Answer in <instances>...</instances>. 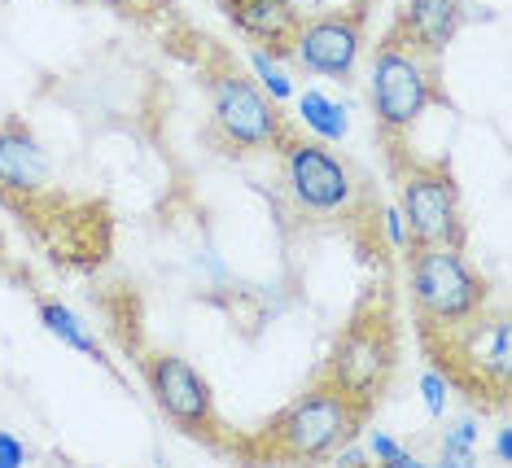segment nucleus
I'll list each match as a JSON object with an SVG mask.
<instances>
[{"mask_svg": "<svg viewBox=\"0 0 512 468\" xmlns=\"http://www.w3.org/2000/svg\"><path fill=\"white\" fill-rule=\"evenodd\" d=\"M368 407L372 399L351 394L346 385L324 377L316 390H307L302 399L289 403L259 438L241 442V455H250V460H285V464L324 460L333 447H342L364 425Z\"/></svg>", "mask_w": 512, "mask_h": 468, "instance_id": "f257e3e1", "label": "nucleus"}, {"mask_svg": "<svg viewBox=\"0 0 512 468\" xmlns=\"http://www.w3.org/2000/svg\"><path fill=\"white\" fill-rule=\"evenodd\" d=\"M386 167L399 184V206L416 245H456L464 250V215L460 184L447 158H421L403 132H381Z\"/></svg>", "mask_w": 512, "mask_h": 468, "instance_id": "f03ea898", "label": "nucleus"}, {"mask_svg": "<svg viewBox=\"0 0 512 468\" xmlns=\"http://www.w3.org/2000/svg\"><path fill=\"white\" fill-rule=\"evenodd\" d=\"M438 62L442 57L425 53L403 18L386 31L372 57V110H377L381 132L407 136L429 105H447V92L438 84Z\"/></svg>", "mask_w": 512, "mask_h": 468, "instance_id": "7ed1b4c3", "label": "nucleus"}, {"mask_svg": "<svg viewBox=\"0 0 512 468\" xmlns=\"http://www.w3.org/2000/svg\"><path fill=\"white\" fill-rule=\"evenodd\" d=\"M141 372L149 381V394H154L158 412L167 416L171 425L184 429V434L197 438V442H206V447H215V451L241 455V442H232L224 434V420L215 412L211 385L197 377L180 355H171V350H149L141 359Z\"/></svg>", "mask_w": 512, "mask_h": 468, "instance_id": "20e7f679", "label": "nucleus"}, {"mask_svg": "<svg viewBox=\"0 0 512 468\" xmlns=\"http://www.w3.org/2000/svg\"><path fill=\"white\" fill-rule=\"evenodd\" d=\"M491 289L464 263L456 245H416L412 254V302L416 324H456L486 307Z\"/></svg>", "mask_w": 512, "mask_h": 468, "instance_id": "39448f33", "label": "nucleus"}, {"mask_svg": "<svg viewBox=\"0 0 512 468\" xmlns=\"http://www.w3.org/2000/svg\"><path fill=\"white\" fill-rule=\"evenodd\" d=\"M390 368H394V320H390V311H381V315L359 311L355 324L342 333V342H337L324 377L346 385L351 394L377 399V390H381V381H386Z\"/></svg>", "mask_w": 512, "mask_h": 468, "instance_id": "423d86ee", "label": "nucleus"}, {"mask_svg": "<svg viewBox=\"0 0 512 468\" xmlns=\"http://www.w3.org/2000/svg\"><path fill=\"white\" fill-rule=\"evenodd\" d=\"M211 97H215V123L232 145H241L254 154V149H267V145H276V140H285L281 110H276L241 70L215 75Z\"/></svg>", "mask_w": 512, "mask_h": 468, "instance_id": "0eeeda50", "label": "nucleus"}, {"mask_svg": "<svg viewBox=\"0 0 512 468\" xmlns=\"http://www.w3.org/2000/svg\"><path fill=\"white\" fill-rule=\"evenodd\" d=\"M285 180L311 215H333L351 202V171L316 140H285Z\"/></svg>", "mask_w": 512, "mask_h": 468, "instance_id": "6e6552de", "label": "nucleus"}, {"mask_svg": "<svg viewBox=\"0 0 512 468\" xmlns=\"http://www.w3.org/2000/svg\"><path fill=\"white\" fill-rule=\"evenodd\" d=\"M294 57L316 75L346 79L359 57V18H320L298 31Z\"/></svg>", "mask_w": 512, "mask_h": 468, "instance_id": "1a4fd4ad", "label": "nucleus"}, {"mask_svg": "<svg viewBox=\"0 0 512 468\" xmlns=\"http://www.w3.org/2000/svg\"><path fill=\"white\" fill-rule=\"evenodd\" d=\"M0 184L14 193H40L49 184V158L22 123L0 127Z\"/></svg>", "mask_w": 512, "mask_h": 468, "instance_id": "9d476101", "label": "nucleus"}, {"mask_svg": "<svg viewBox=\"0 0 512 468\" xmlns=\"http://www.w3.org/2000/svg\"><path fill=\"white\" fill-rule=\"evenodd\" d=\"M460 18H464L460 0H407V14H403L407 31L416 35V44L434 57H442L447 44L456 40Z\"/></svg>", "mask_w": 512, "mask_h": 468, "instance_id": "9b49d317", "label": "nucleus"}, {"mask_svg": "<svg viewBox=\"0 0 512 468\" xmlns=\"http://www.w3.org/2000/svg\"><path fill=\"white\" fill-rule=\"evenodd\" d=\"M40 320H44V329H49L53 337H62L66 346H75V350H84V355H97L101 359V346L84 333V324H79L75 315L62 307V302H40Z\"/></svg>", "mask_w": 512, "mask_h": 468, "instance_id": "f8f14e48", "label": "nucleus"}, {"mask_svg": "<svg viewBox=\"0 0 512 468\" xmlns=\"http://www.w3.org/2000/svg\"><path fill=\"white\" fill-rule=\"evenodd\" d=\"M302 119H307V127H316V132H320V136H329V140L346 136L342 110H337L329 97H320V92H307V97H302Z\"/></svg>", "mask_w": 512, "mask_h": 468, "instance_id": "ddd939ff", "label": "nucleus"}, {"mask_svg": "<svg viewBox=\"0 0 512 468\" xmlns=\"http://www.w3.org/2000/svg\"><path fill=\"white\" fill-rule=\"evenodd\" d=\"M473 447V425H460L456 434H451L447 442H442V460H464Z\"/></svg>", "mask_w": 512, "mask_h": 468, "instance_id": "4468645a", "label": "nucleus"}, {"mask_svg": "<svg viewBox=\"0 0 512 468\" xmlns=\"http://www.w3.org/2000/svg\"><path fill=\"white\" fill-rule=\"evenodd\" d=\"M372 451H377V455H381V460L399 464V468H407V464H416V460H412V455H407V451L399 447V442H390L386 434H377V438H372Z\"/></svg>", "mask_w": 512, "mask_h": 468, "instance_id": "2eb2a0df", "label": "nucleus"}, {"mask_svg": "<svg viewBox=\"0 0 512 468\" xmlns=\"http://www.w3.org/2000/svg\"><path fill=\"white\" fill-rule=\"evenodd\" d=\"M442 390H447V381H442V372H429L425 377V403H429V412H442Z\"/></svg>", "mask_w": 512, "mask_h": 468, "instance_id": "dca6fc26", "label": "nucleus"}, {"mask_svg": "<svg viewBox=\"0 0 512 468\" xmlns=\"http://www.w3.org/2000/svg\"><path fill=\"white\" fill-rule=\"evenodd\" d=\"M14 464H22V447L9 434H0V468H14Z\"/></svg>", "mask_w": 512, "mask_h": 468, "instance_id": "f3484780", "label": "nucleus"}, {"mask_svg": "<svg viewBox=\"0 0 512 468\" xmlns=\"http://www.w3.org/2000/svg\"><path fill=\"white\" fill-rule=\"evenodd\" d=\"M259 70H263L267 88H272V92H276V97H285V92H289V84H285V75H281V70H272V66H267V62H263V57H259Z\"/></svg>", "mask_w": 512, "mask_h": 468, "instance_id": "a211bd4d", "label": "nucleus"}]
</instances>
